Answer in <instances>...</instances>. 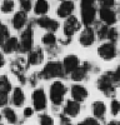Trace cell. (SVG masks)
I'll use <instances>...</instances> for the list:
<instances>
[{
	"mask_svg": "<svg viewBox=\"0 0 120 125\" xmlns=\"http://www.w3.org/2000/svg\"><path fill=\"white\" fill-rule=\"evenodd\" d=\"M24 116L25 118H30L34 114V109H33V106H26L25 109H24Z\"/></svg>",
	"mask_w": 120,
	"mask_h": 125,
	"instance_id": "cell-38",
	"label": "cell"
},
{
	"mask_svg": "<svg viewBox=\"0 0 120 125\" xmlns=\"http://www.w3.org/2000/svg\"><path fill=\"white\" fill-rule=\"evenodd\" d=\"M44 58H45V53H44V50L41 48L40 46L33 48V50L29 51L28 56H26L28 66L29 65H40L44 61Z\"/></svg>",
	"mask_w": 120,
	"mask_h": 125,
	"instance_id": "cell-13",
	"label": "cell"
},
{
	"mask_svg": "<svg viewBox=\"0 0 120 125\" xmlns=\"http://www.w3.org/2000/svg\"><path fill=\"white\" fill-rule=\"evenodd\" d=\"M79 43L81 44L83 46H91L95 40H96V35H95V30L93 29V26H85L81 33L79 35Z\"/></svg>",
	"mask_w": 120,
	"mask_h": 125,
	"instance_id": "cell-11",
	"label": "cell"
},
{
	"mask_svg": "<svg viewBox=\"0 0 120 125\" xmlns=\"http://www.w3.org/2000/svg\"><path fill=\"white\" fill-rule=\"evenodd\" d=\"M11 103H13L14 106H18V108L24 105V103H25V93L20 86H16V88L13 89Z\"/></svg>",
	"mask_w": 120,
	"mask_h": 125,
	"instance_id": "cell-22",
	"label": "cell"
},
{
	"mask_svg": "<svg viewBox=\"0 0 120 125\" xmlns=\"http://www.w3.org/2000/svg\"><path fill=\"white\" fill-rule=\"evenodd\" d=\"M15 10V1L14 0H3L0 5V11L3 14H10Z\"/></svg>",
	"mask_w": 120,
	"mask_h": 125,
	"instance_id": "cell-25",
	"label": "cell"
},
{
	"mask_svg": "<svg viewBox=\"0 0 120 125\" xmlns=\"http://www.w3.org/2000/svg\"><path fill=\"white\" fill-rule=\"evenodd\" d=\"M70 43H71V38L64 36V38H60V39H59V44H60V45H69Z\"/></svg>",
	"mask_w": 120,
	"mask_h": 125,
	"instance_id": "cell-39",
	"label": "cell"
},
{
	"mask_svg": "<svg viewBox=\"0 0 120 125\" xmlns=\"http://www.w3.org/2000/svg\"><path fill=\"white\" fill-rule=\"evenodd\" d=\"M10 38V31L8 25H5L3 21H0V46Z\"/></svg>",
	"mask_w": 120,
	"mask_h": 125,
	"instance_id": "cell-28",
	"label": "cell"
},
{
	"mask_svg": "<svg viewBox=\"0 0 120 125\" xmlns=\"http://www.w3.org/2000/svg\"><path fill=\"white\" fill-rule=\"evenodd\" d=\"M0 119H1V118H0Z\"/></svg>",
	"mask_w": 120,
	"mask_h": 125,
	"instance_id": "cell-45",
	"label": "cell"
},
{
	"mask_svg": "<svg viewBox=\"0 0 120 125\" xmlns=\"http://www.w3.org/2000/svg\"><path fill=\"white\" fill-rule=\"evenodd\" d=\"M11 90H13V86H11V83H10L9 78L6 75H0V91L9 94Z\"/></svg>",
	"mask_w": 120,
	"mask_h": 125,
	"instance_id": "cell-27",
	"label": "cell"
},
{
	"mask_svg": "<svg viewBox=\"0 0 120 125\" xmlns=\"http://www.w3.org/2000/svg\"><path fill=\"white\" fill-rule=\"evenodd\" d=\"M70 94H71V100L76 101V103H83L88 98V90L85 86H83L81 84H74L70 88Z\"/></svg>",
	"mask_w": 120,
	"mask_h": 125,
	"instance_id": "cell-15",
	"label": "cell"
},
{
	"mask_svg": "<svg viewBox=\"0 0 120 125\" xmlns=\"http://www.w3.org/2000/svg\"><path fill=\"white\" fill-rule=\"evenodd\" d=\"M91 110H93V115L95 116V119H100L103 120L105 114H106V105L104 104V101H94L91 105Z\"/></svg>",
	"mask_w": 120,
	"mask_h": 125,
	"instance_id": "cell-23",
	"label": "cell"
},
{
	"mask_svg": "<svg viewBox=\"0 0 120 125\" xmlns=\"http://www.w3.org/2000/svg\"><path fill=\"white\" fill-rule=\"evenodd\" d=\"M3 116L5 118V120H6L9 124H11V125H14V124L18 123V115H16L15 110L11 109V108H4V110H3Z\"/></svg>",
	"mask_w": 120,
	"mask_h": 125,
	"instance_id": "cell-24",
	"label": "cell"
},
{
	"mask_svg": "<svg viewBox=\"0 0 120 125\" xmlns=\"http://www.w3.org/2000/svg\"><path fill=\"white\" fill-rule=\"evenodd\" d=\"M90 70H91V64H89L88 61H85L84 64L79 65L73 73H70V79H71L73 81L80 83V81H83L86 78L88 73Z\"/></svg>",
	"mask_w": 120,
	"mask_h": 125,
	"instance_id": "cell-14",
	"label": "cell"
},
{
	"mask_svg": "<svg viewBox=\"0 0 120 125\" xmlns=\"http://www.w3.org/2000/svg\"><path fill=\"white\" fill-rule=\"evenodd\" d=\"M0 48L3 49L4 54L15 53V51H18V48H19V38L18 36H10Z\"/></svg>",
	"mask_w": 120,
	"mask_h": 125,
	"instance_id": "cell-20",
	"label": "cell"
},
{
	"mask_svg": "<svg viewBox=\"0 0 120 125\" xmlns=\"http://www.w3.org/2000/svg\"><path fill=\"white\" fill-rule=\"evenodd\" d=\"M65 94H66V86L63 81L55 80L51 83L50 89H49V98L54 106L61 105L64 101V98H65Z\"/></svg>",
	"mask_w": 120,
	"mask_h": 125,
	"instance_id": "cell-4",
	"label": "cell"
},
{
	"mask_svg": "<svg viewBox=\"0 0 120 125\" xmlns=\"http://www.w3.org/2000/svg\"><path fill=\"white\" fill-rule=\"evenodd\" d=\"M49 1L48 0H35L33 4V11L36 16H45L49 13Z\"/></svg>",
	"mask_w": 120,
	"mask_h": 125,
	"instance_id": "cell-21",
	"label": "cell"
},
{
	"mask_svg": "<svg viewBox=\"0 0 120 125\" xmlns=\"http://www.w3.org/2000/svg\"><path fill=\"white\" fill-rule=\"evenodd\" d=\"M106 39L110 41V43L115 44L116 41H118V39H119V31H118V29L116 28H113V26H109Z\"/></svg>",
	"mask_w": 120,
	"mask_h": 125,
	"instance_id": "cell-29",
	"label": "cell"
},
{
	"mask_svg": "<svg viewBox=\"0 0 120 125\" xmlns=\"http://www.w3.org/2000/svg\"><path fill=\"white\" fill-rule=\"evenodd\" d=\"M41 43L45 45V46H51V45H56L58 43V38L54 33H46L43 35L41 38Z\"/></svg>",
	"mask_w": 120,
	"mask_h": 125,
	"instance_id": "cell-26",
	"label": "cell"
},
{
	"mask_svg": "<svg viewBox=\"0 0 120 125\" xmlns=\"http://www.w3.org/2000/svg\"><path fill=\"white\" fill-rule=\"evenodd\" d=\"M8 103H9V95H8L6 93L0 91V108L6 106Z\"/></svg>",
	"mask_w": 120,
	"mask_h": 125,
	"instance_id": "cell-36",
	"label": "cell"
},
{
	"mask_svg": "<svg viewBox=\"0 0 120 125\" xmlns=\"http://www.w3.org/2000/svg\"><path fill=\"white\" fill-rule=\"evenodd\" d=\"M20 10L24 13H30L33 10V0H19Z\"/></svg>",
	"mask_w": 120,
	"mask_h": 125,
	"instance_id": "cell-30",
	"label": "cell"
},
{
	"mask_svg": "<svg viewBox=\"0 0 120 125\" xmlns=\"http://www.w3.org/2000/svg\"><path fill=\"white\" fill-rule=\"evenodd\" d=\"M34 48V29L33 23H28V25L21 30V34L19 38V48L18 53L28 54Z\"/></svg>",
	"mask_w": 120,
	"mask_h": 125,
	"instance_id": "cell-2",
	"label": "cell"
},
{
	"mask_svg": "<svg viewBox=\"0 0 120 125\" xmlns=\"http://www.w3.org/2000/svg\"><path fill=\"white\" fill-rule=\"evenodd\" d=\"M60 51H61V49H60L58 45H51V46L46 48V53L50 54V56H56Z\"/></svg>",
	"mask_w": 120,
	"mask_h": 125,
	"instance_id": "cell-33",
	"label": "cell"
},
{
	"mask_svg": "<svg viewBox=\"0 0 120 125\" xmlns=\"http://www.w3.org/2000/svg\"><path fill=\"white\" fill-rule=\"evenodd\" d=\"M78 125H100V124H99L98 119H95V118H86L84 121L79 123Z\"/></svg>",
	"mask_w": 120,
	"mask_h": 125,
	"instance_id": "cell-37",
	"label": "cell"
},
{
	"mask_svg": "<svg viewBox=\"0 0 120 125\" xmlns=\"http://www.w3.org/2000/svg\"><path fill=\"white\" fill-rule=\"evenodd\" d=\"M39 124L40 125H55L54 119L49 114H40L39 115Z\"/></svg>",
	"mask_w": 120,
	"mask_h": 125,
	"instance_id": "cell-31",
	"label": "cell"
},
{
	"mask_svg": "<svg viewBox=\"0 0 120 125\" xmlns=\"http://www.w3.org/2000/svg\"><path fill=\"white\" fill-rule=\"evenodd\" d=\"M0 125H4V124H0Z\"/></svg>",
	"mask_w": 120,
	"mask_h": 125,
	"instance_id": "cell-44",
	"label": "cell"
},
{
	"mask_svg": "<svg viewBox=\"0 0 120 125\" xmlns=\"http://www.w3.org/2000/svg\"><path fill=\"white\" fill-rule=\"evenodd\" d=\"M40 74L39 73H34V74H31V76L29 78V83H30V85L31 86H36L38 85V83L40 81Z\"/></svg>",
	"mask_w": 120,
	"mask_h": 125,
	"instance_id": "cell-34",
	"label": "cell"
},
{
	"mask_svg": "<svg viewBox=\"0 0 120 125\" xmlns=\"http://www.w3.org/2000/svg\"><path fill=\"white\" fill-rule=\"evenodd\" d=\"M110 111H111V114L115 116L118 115V114L120 113V101H118L116 99H114L111 103H110Z\"/></svg>",
	"mask_w": 120,
	"mask_h": 125,
	"instance_id": "cell-32",
	"label": "cell"
},
{
	"mask_svg": "<svg viewBox=\"0 0 120 125\" xmlns=\"http://www.w3.org/2000/svg\"><path fill=\"white\" fill-rule=\"evenodd\" d=\"M106 125H119V123H118V121H114V120H113V121H110V123H108Z\"/></svg>",
	"mask_w": 120,
	"mask_h": 125,
	"instance_id": "cell-42",
	"label": "cell"
},
{
	"mask_svg": "<svg viewBox=\"0 0 120 125\" xmlns=\"http://www.w3.org/2000/svg\"><path fill=\"white\" fill-rule=\"evenodd\" d=\"M75 10V3L73 0H64L56 8V15L60 19H66L71 16Z\"/></svg>",
	"mask_w": 120,
	"mask_h": 125,
	"instance_id": "cell-12",
	"label": "cell"
},
{
	"mask_svg": "<svg viewBox=\"0 0 120 125\" xmlns=\"http://www.w3.org/2000/svg\"><path fill=\"white\" fill-rule=\"evenodd\" d=\"M5 65V58H4V54L0 51V69Z\"/></svg>",
	"mask_w": 120,
	"mask_h": 125,
	"instance_id": "cell-40",
	"label": "cell"
},
{
	"mask_svg": "<svg viewBox=\"0 0 120 125\" xmlns=\"http://www.w3.org/2000/svg\"><path fill=\"white\" fill-rule=\"evenodd\" d=\"M29 23V18H28V14L21 11V10H19V11H16L11 19V25L15 30L20 31L23 30Z\"/></svg>",
	"mask_w": 120,
	"mask_h": 125,
	"instance_id": "cell-16",
	"label": "cell"
},
{
	"mask_svg": "<svg viewBox=\"0 0 120 125\" xmlns=\"http://www.w3.org/2000/svg\"><path fill=\"white\" fill-rule=\"evenodd\" d=\"M80 103H76L74 100H68L65 103V106H64V110H63V114L65 116H68L69 119L70 118H75L79 115L80 113Z\"/></svg>",
	"mask_w": 120,
	"mask_h": 125,
	"instance_id": "cell-18",
	"label": "cell"
},
{
	"mask_svg": "<svg viewBox=\"0 0 120 125\" xmlns=\"http://www.w3.org/2000/svg\"><path fill=\"white\" fill-rule=\"evenodd\" d=\"M98 14L100 18V21H101L104 25L108 26H113L116 24L118 21V16H116V11L114 9L110 8H100L98 10Z\"/></svg>",
	"mask_w": 120,
	"mask_h": 125,
	"instance_id": "cell-10",
	"label": "cell"
},
{
	"mask_svg": "<svg viewBox=\"0 0 120 125\" xmlns=\"http://www.w3.org/2000/svg\"><path fill=\"white\" fill-rule=\"evenodd\" d=\"M26 69H28V62H26L25 58L18 56L15 60H13V62H11V71L16 76L24 75V73L26 71Z\"/></svg>",
	"mask_w": 120,
	"mask_h": 125,
	"instance_id": "cell-19",
	"label": "cell"
},
{
	"mask_svg": "<svg viewBox=\"0 0 120 125\" xmlns=\"http://www.w3.org/2000/svg\"><path fill=\"white\" fill-rule=\"evenodd\" d=\"M116 16H118V19H120V4H119L118 10H116Z\"/></svg>",
	"mask_w": 120,
	"mask_h": 125,
	"instance_id": "cell-41",
	"label": "cell"
},
{
	"mask_svg": "<svg viewBox=\"0 0 120 125\" xmlns=\"http://www.w3.org/2000/svg\"><path fill=\"white\" fill-rule=\"evenodd\" d=\"M98 0H80V21L84 26H93L96 21Z\"/></svg>",
	"mask_w": 120,
	"mask_h": 125,
	"instance_id": "cell-1",
	"label": "cell"
},
{
	"mask_svg": "<svg viewBox=\"0 0 120 125\" xmlns=\"http://www.w3.org/2000/svg\"><path fill=\"white\" fill-rule=\"evenodd\" d=\"M81 21L75 16V15H71L65 19V21L63 24V34L64 36L66 38H73L78 31L81 29Z\"/></svg>",
	"mask_w": 120,
	"mask_h": 125,
	"instance_id": "cell-6",
	"label": "cell"
},
{
	"mask_svg": "<svg viewBox=\"0 0 120 125\" xmlns=\"http://www.w3.org/2000/svg\"><path fill=\"white\" fill-rule=\"evenodd\" d=\"M59 1H60V3H61V1H64V0H59Z\"/></svg>",
	"mask_w": 120,
	"mask_h": 125,
	"instance_id": "cell-43",
	"label": "cell"
},
{
	"mask_svg": "<svg viewBox=\"0 0 120 125\" xmlns=\"http://www.w3.org/2000/svg\"><path fill=\"white\" fill-rule=\"evenodd\" d=\"M61 64H63V69L65 71V74H70L80 65V60L75 54H69L64 58Z\"/></svg>",
	"mask_w": 120,
	"mask_h": 125,
	"instance_id": "cell-17",
	"label": "cell"
},
{
	"mask_svg": "<svg viewBox=\"0 0 120 125\" xmlns=\"http://www.w3.org/2000/svg\"><path fill=\"white\" fill-rule=\"evenodd\" d=\"M115 83L111 79V75H110V71H106L105 74H103L96 81V86L98 90L104 93L105 95L110 96V95H114L115 94Z\"/></svg>",
	"mask_w": 120,
	"mask_h": 125,
	"instance_id": "cell-5",
	"label": "cell"
},
{
	"mask_svg": "<svg viewBox=\"0 0 120 125\" xmlns=\"http://www.w3.org/2000/svg\"><path fill=\"white\" fill-rule=\"evenodd\" d=\"M33 109L35 111H44L48 106V96L43 88H38L31 94Z\"/></svg>",
	"mask_w": 120,
	"mask_h": 125,
	"instance_id": "cell-7",
	"label": "cell"
},
{
	"mask_svg": "<svg viewBox=\"0 0 120 125\" xmlns=\"http://www.w3.org/2000/svg\"><path fill=\"white\" fill-rule=\"evenodd\" d=\"M116 54H118L116 46H115V44L110 43V41L101 44L98 48V55L105 61H111L113 59H115Z\"/></svg>",
	"mask_w": 120,
	"mask_h": 125,
	"instance_id": "cell-9",
	"label": "cell"
},
{
	"mask_svg": "<svg viewBox=\"0 0 120 125\" xmlns=\"http://www.w3.org/2000/svg\"><path fill=\"white\" fill-rule=\"evenodd\" d=\"M98 3L100 4V8H110L113 9L115 5V0H98Z\"/></svg>",
	"mask_w": 120,
	"mask_h": 125,
	"instance_id": "cell-35",
	"label": "cell"
},
{
	"mask_svg": "<svg viewBox=\"0 0 120 125\" xmlns=\"http://www.w3.org/2000/svg\"><path fill=\"white\" fill-rule=\"evenodd\" d=\"M34 23H35L39 28L45 29L48 33H54V34H55V31H58L59 28H60V24H59L58 20L50 18V16H48V15L36 18V20H35Z\"/></svg>",
	"mask_w": 120,
	"mask_h": 125,
	"instance_id": "cell-8",
	"label": "cell"
},
{
	"mask_svg": "<svg viewBox=\"0 0 120 125\" xmlns=\"http://www.w3.org/2000/svg\"><path fill=\"white\" fill-rule=\"evenodd\" d=\"M40 78L44 80H50V79H56V78H63L65 76V71L63 69V64L56 60H50L48 61L45 66L43 68L41 71H39Z\"/></svg>",
	"mask_w": 120,
	"mask_h": 125,
	"instance_id": "cell-3",
	"label": "cell"
}]
</instances>
